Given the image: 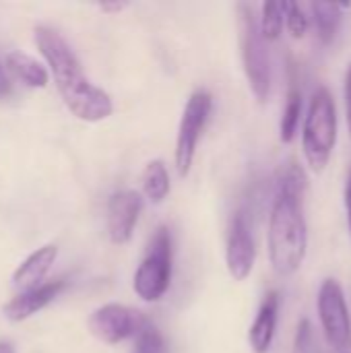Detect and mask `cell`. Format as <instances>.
I'll list each match as a JSON object with an SVG mask.
<instances>
[{
	"instance_id": "7a4b0ae2",
	"label": "cell",
	"mask_w": 351,
	"mask_h": 353,
	"mask_svg": "<svg viewBox=\"0 0 351 353\" xmlns=\"http://www.w3.org/2000/svg\"><path fill=\"white\" fill-rule=\"evenodd\" d=\"M35 43L41 52L56 89L72 116L83 122H101L114 112L112 97L93 85L66 39L52 27H35Z\"/></svg>"
},
{
	"instance_id": "e0dca14e",
	"label": "cell",
	"mask_w": 351,
	"mask_h": 353,
	"mask_svg": "<svg viewBox=\"0 0 351 353\" xmlns=\"http://www.w3.org/2000/svg\"><path fill=\"white\" fill-rule=\"evenodd\" d=\"M283 23H285V2H265L259 21V29L265 41L279 39L283 31Z\"/></svg>"
},
{
	"instance_id": "d6986e66",
	"label": "cell",
	"mask_w": 351,
	"mask_h": 353,
	"mask_svg": "<svg viewBox=\"0 0 351 353\" xmlns=\"http://www.w3.org/2000/svg\"><path fill=\"white\" fill-rule=\"evenodd\" d=\"M285 27L290 29V33L300 39L306 35L308 27H310V19L304 10L302 4L298 2H285Z\"/></svg>"
},
{
	"instance_id": "44dd1931",
	"label": "cell",
	"mask_w": 351,
	"mask_h": 353,
	"mask_svg": "<svg viewBox=\"0 0 351 353\" xmlns=\"http://www.w3.org/2000/svg\"><path fill=\"white\" fill-rule=\"evenodd\" d=\"M292 353H314V335H312L310 321H302L298 325L296 341H294V352Z\"/></svg>"
},
{
	"instance_id": "9a60e30c",
	"label": "cell",
	"mask_w": 351,
	"mask_h": 353,
	"mask_svg": "<svg viewBox=\"0 0 351 353\" xmlns=\"http://www.w3.org/2000/svg\"><path fill=\"white\" fill-rule=\"evenodd\" d=\"M351 4H335V2H314L310 4L314 23H317V31L321 41L327 46L335 39L341 19H343V10L350 8Z\"/></svg>"
},
{
	"instance_id": "52a82bcc",
	"label": "cell",
	"mask_w": 351,
	"mask_h": 353,
	"mask_svg": "<svg viewBox=\"0 0 351 353\" xmlns=\"http://www.w3.org/2000/svg\"><path fill=\"white\" fill-rule=\"evenodd\" d=\"M319 316L325 337L333 350H345L351 343V319L345 294L337 279H325L319 292Z\"/></svg>"
},
{
	"instance_id": "7c38bea8",
	"label": "cell",
	"mask_w": 351,
	"mask_h": 353,
	"mask_svg": "<svg viewBox=\"0 0 351 353\" xmlns=\"http://www.w3.org/2000/svg\"><path fill=\"white\" fill-rule=\"evenodd\" d=\"M279 294L277 292H269L267 298L263 300L257 319L248 331V343L250 350L254 353H269L273 337H275V329H277V316H279Z\"/></svg>"
},
{
	"instance_id": "5b68a950",
	"label": "cell",
	"mask_w": 351,
	"mask_h": 353,
	"mask_svg": "<svg viewBox=\"0 0 351 353\" xmlns=\"http://www.w3.org/2000/svg\"><path fill=\"white\" fill-rule=\"evenodd\" d=\"M172 283V234L159 228L149 244L145 259L134 273V294L145 302H159Z\"/></svg>"
},
{
	"instance_id": "5bb4252c",
	"label": "cell",
	"mask_w": 351,
	"mask_h": 353,
	"mask_svg": "<svg viewBox=\"0 0 351 353\" xmlns=\"http://www.w3.org/2000/svg\"><path fill=\"white\" fill-rule=\"evenodd\" d=\"M6 68L25 85L29 87H46L48 85V70L41 62H37L35 58L23 54V52H10L6 56Z\"/></svg>"
},
{
	"instance_id": "ac0fdd59",
	"label": "cell",
	"mask_w": 351,
	"mask_h": 353,
	"mask_svg": "<svg viewBox=\"0 0 351 353\" xmlns=\"http://www.w3.org/2000/svg\"><path fill=\"white\" fill-rule=\"evenodd\" d=\"M300 116H302V93L300 89H292L288 93V103L281 116V124H279V137L283 143H292L298 126H300Z\"/></svg>"
},
{
	"instance_id": "30bf717a",
	"label": "cell",
	"mask_w": 351,
	"mask_h": 353,
	"mask_svg": "<svg viewBox=\"0 0 351 353\" xmlns=\"http://www.w3.org/2000/svg\"><path fill=\"white\" fill-rule=\"evenodd\" d=\"M143 196L137 190H118L108 203V234L114 244H126L139 223Z\"/></svg>"
},
{
	"instance_id": "2e32d148",
	"label": "cell",
	"mask_w": 351,
	"mask_h": 353,
	"mask_svg": "<svg viewBox=\"0 0 351 353\" xmlns=\"http://www.w3.org/2000/svg\"><path fill=\"white\" fill-rule=\"evenodd\" d=\"M170 174L168 168L161 159H153L147 163L145 172H143V192L145 196L153 203L159 205L168 199L170 194Z\"/></svg>"
},
{
	"instance_id": "277c9868",
	"label": "cell",
	"mask_w": 351,
	"mask_h": 353,
	"mask_svg": "<svg viewBox=\"0 0 351 353\" xmlns=\"http://www.w3.org/2000/svg\"><path fill=\"white\" fill-rule=\"evenodd\" d=\"M238 41L244 64V74L252 95L265 103L271 91V58L267 41L261 35L259 21L250 4H238Z\"/></svg>"
},
{
	"instance_id": "ffe728a7",
	"label": "cell",
	"mask_w": 351,
	"mask_h": 353,
	"mask_svg": "<svg viewBox=\"0 0 351 353\" xmlns=\"http://www.w3.org/2000/svg\"><path fill=\"white\" fill-rule=\"evenodd\" d=\"M166 345H163V337L159 335V331L153 325H145L141 329V333L137 335V347L134 353H163Z\"/></svg>"
},
{
	"instance_id": "9c48e42d",
	"label": "cell",
	"mask_w": 351,
	"mask_h": 353,
	"mask_svg": "<svg viewBox=\"0 0 351 353\" xmlns=\"http://www.w3.org/2000/svg\"><path fill=\"white\" fill-rule=\"evenodd\" d=\"M257 259V248L254 240L246 221V215L238 211L230 223V234H228V248H225V263L228 271L236 281H244L254 267Z\"/></svg>"
},
{
	"instance_id": "6da1fadb",
	"label": "cell",
	"mask_w": 351,
	"mask_h": 353,
	"mask_svg": "<svg viewBox=\"0 0 351 353\" xmlns=\"http://www.w3.org/2000/svg\"><path fill=\"white\" fill-rule=\"evenodd\" d=\"M306 178L296 163L281 170L269 215V261L277 275H294L308 250V228L304 219L302 194Z\"/></svg>"
},
{
	"instance_id": "4fadbf2b",
	"label": "cell",
	"mask_w": 351,
	"mask_h": 353,
	"mask_svg": "<svg viewBox=\"0 0 351 353\" xmlns=\"http://www.w3.org/2000/svg\"><path fill=\"white\" fill-rule=\"evenodd\" d=\"M56 256H58V248L54 244H46V246L37 248L14 271V275H12L14 285L19 290H23V292H29V290H35V288L43 285V277L52 269Z\"/></svg>"
},
{
	"instance_id": "7402d4cb",
	"label": "cell",
	"mask_w": 351,
	"mask_h": 353,
	"mask_svg": "<svg viewBox=\"0 0 351 353\" xmlns=\"http://www.w3.org/2000/svg\"><path fill=\"white\" fill-rule=\"evenodd\" d=\"M343 95H345V114H348V126L351 134V64L345 70V83H343Z\"/></svg>"
},
{
	"instance_id": "8fae6325",
	"label": "cell",
	"mask_w": 351,
	"mask_h": 353,
	"mask_svg": "<svg viewBox=\"0 0 351 353\" xmlns=\"http://www.w3.org/2000/svg\"><path fill=\"white\" fill-rule=\"evenodd\" d=\"M64 290V281L56 279V281H46L43 285L23 292L21 296L12 298L6 306H4V316L12 323H21L29 316H33L35 312H39L43 306H48L60 292Z\"/></svg>"
},
{
	"instance_id": "cb8c5ba5",
	"label": "cell",
	"mask_w": 351,
	"mask_h": 353,
	"mask_svg": "<svg viewBox=\"0 0 351 353\" xmlns=\"http://www.w3.org/2000/svg\"><path fill=\"white\" fill-rule=\"evenodd\" d=\"M99 8L103 10V12H118V10H122V8H126V2H106V4H99Z\"/></svg>"
},
{
	"instance_id": "8992f818",
	"label": "cell",
	"mask_w": 351,
	"mask_h": 353,
	"mask_svg": "<svg viewBox=\"0 0 351 353\" xmlns=\"http://www.w3.org/2000/svg\"><path fill=\"white\" fill-rule=\"evenodd\" d=\"M211 110H213V97L205 89L194 91L186 101V108L182 112L180 126H178L176 153H174L176 170H178L180 178H186L190 174V168H192V161L197 155V147H199V139L207 126Z\"/></svg>"
},
{
	"instance_id": "3957f363",
	"label": "cell",
	"mask_w": 351,
	"mask_h": 353,
	"mask_svg": "<svg viewBox=\"0 0 351 353\" xmlns=\"http://www.w3.org/2000/svg\"><path fill=\"white\" fill-rule=\"evenodd\" d=\"M337 145V108L329 89L314 91L302 128V149L312 172L321 174Z\"/></svg>"
},
{
	"instance_id": "ba28073f",
	"label": "cell",
	"mask_w": 351,
	"mask_h": 353,
	"mask_svg": "<svg viewBox=\"0 0 351 353\" xmlns=\"http://www.w3.org/2000/svg\"><path fill=\"white\" fill-rule=\"evenodd\" d=\"M147 321L132 308L122 304H106L89 316V331L108 345H116L141 333Z\"/></svg>"
},
{
	"instance_id": "603a6c76",
	"label": "cell",
	"mask_w": 351,
	"mask_h": 353,
	"mask_svg": "<svg viewBox=\"0 0 351 353\" xmlns=\"http://www.w3.org/2000/svg\"><path fill=\"white\" fill-rule=\"evenodd\" d=\"M345 213H348V225H350L351 232V172L348 174V180H345Z\"/></svg>"
},
{
	"instance_id": "d4e9b609",
	"label": "cell",
	"mask_w": 351,
	"mask_h": 353,
	"mask_svg": "<svg viewBox=\"0 0 351 353\" xmlns=\"http://www.w3.org/2000/svg\"><path fill=\"white\" fill-rule=\"evenodd\" d=\"M0 353H14V347L10 343H0Z\"/></svg>"
}]
</instances>
